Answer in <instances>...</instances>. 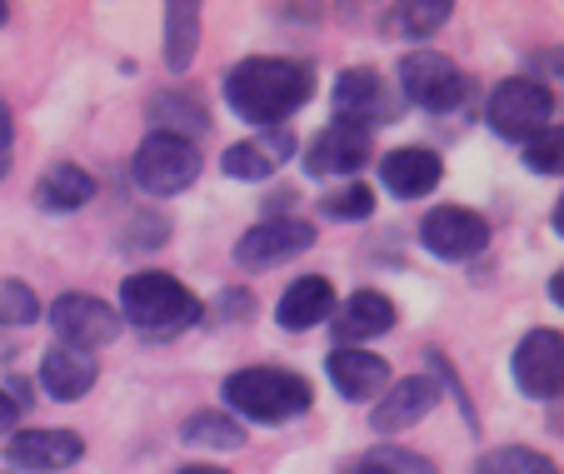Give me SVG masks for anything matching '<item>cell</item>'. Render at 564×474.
Returning <instances> with one entry per match:
<instances>
[{
  "label": "cell",
  "instance_id": "1",
  "mask_svg": "<svg viewBox=\"0 0 564 474\" xmlns=\"http://www.w3.org/2000/svg\"><path fill=\"white\" fill-rule=\"evenodd\" d=\"M315 95V65L290 55H250L225 75V106L250 126H285L300 106Z\"/></svg>",
  "mask_w": 564,
  "mask_h": 474
},
{
  "label": "cell",
  "instance_id": "2",
  "mask_svg": "<svg viewBox=\"0 0 564 474\" xmlns=\"http://www.w3.org/2000/svg\"><path fill=\"white\" fill-rule=\"evenodd\" d=\"M116 315H120V325L140 330L145 340H175L191 325H200L205 305L175 280V274L140 270V274H126V284H120V310Z\"/></svg>",
  "mask_w": 564,
  "mask_h": 474
},
{
  "label": "cell",
  "instance_id": "3",
  "mask_svg": "<svg viewBox=\"0 0 564 474\" xmlns=\"http://www.w3.org/2000/svg\"><path fill=\"white\" fill-rule=\"evenodd\" d=\"M225 405H230V414H240V420L285 424L315 405V390H310L305 375H295V369L250 365L225 379Z\"/></svg>",
  "mask_w": 564,
  "mask_h": 474
},
{
  "label": "cell",
  "instance_id": "4",
  "mask_svg": "<svg viewBox=\"0 0 564 474\" xmlns=\"http://www.w3.org/2000/svg\"><path fill=\"white\" fill-rule=\"evenodd\" d=\"M485 116H490V130L505 140H534L540 130L554 126V90L540 80H530V75H514V80L495 85L490 106H485Z\"/></svg>",
  "mask_w": 564,
  "mask_h": 474
},
{
  "label": "cell",
  "instance_id": "5",
  "mask_svg": "<svg viewBox=\"0 0 564 474\" xmlns=\"http://www.w3.org/2000/svg\"><path fill=\"white\" fill-rule=\"evenodd\" d=\"M130 170H135V185L145 190V195H181V190H191L195 180H200V146L150 130L145 146L135 150V165Z\"/></svg>",
  "mask_w": 564,
  "mask_h": 474
},
{
  "label": "cell",
  "instance_id": "6",
  "mask_svg": "<svg viewBox=\"0 0 564 474\" xmlns=\"http://www.w3.org/2000/svg\"><path fill=\"white\" fill-rule=\"evenodd\" d=\"M394 116H400V106H394V90L384 85L380 71H370V65L340 71V80H335V126H350L370 136L380 120H394Z\"/></svg>",
  "mask_w": 564,
  "mask_h": 474
},
{
  "label": "cell",
  "instance_id": "7",
  "mask_svg": "<svg viewBox=\"0 0 564 474\" xmlns=\"http://www.w3.org/2000/svg\"><path fill=\"white\" fill-rule=\"evenodd\" d=\"M315 245V225L295 220V215H270V220L250 225L235 245V265L240 270H275V265L295 260Z\"/></svg>",
  "mask_w": 564,
  "mask_h": 474
},
{
  "label": "cell",
  "instance_id": "8",
  "mask_svg": "<svg viewBox=\"0 0 564 474\" xmlns=\"http://www.w3.org/2000/svg\"><path fill=\"white\" fill-rule=\"evenodd\" d=\"M400 90H405L415 106H425V110H455L459 100H465L469 80H465V71H459L449 55L410 51L405 61H400Z\"/></svg>",
  "mask_w": 564,
  "mask_h": 474
},
{
  "label": "cell",
  "instance_id": "9",
  "mask_svg": "<svg viewBox=\"0 0 564 474\" xmlns=\"http://www.w3.org/2000/svg\"><path fill=\"white\" fill-rule=\"evenodd\" d=\"M51 325H55V335H61L65 345L90 349V355H96L100 345H116V335L126 330L120 325V315H116V305H106L100 295H86V290H70V295L55 300Z\"/></svg>",
  "mask_w": 564,
  "mask_h": 474
},
{
  "label": "cell",
  "instance_id": "10",
  "mask_svg": "<svg viewBox=\"0 0 564 474\" xmlns=\"http://www.w3.org/2000/svg\"><path fill=\"white\" fill-rule=\"evenodd\" d=\"M514 385L530 400H554L564 385V335L560 330H530V335L514 345Z\"/></svg>",
  "mask_w": 564,
  "mask_h": 474
},
{
  "label": "cell",
  "instance_id": "11",
  "mask_svg": "<svg viewBox=\"0 0 564 474\" xmlns=\"http://www.w3.org/2000/svg\"><path fill=\"white\" fill-rule=\"evenodd\" d=\"M420 245L440 260H475L490 245V225H485V215L465 211V205H435L420 220Z\"/></svg>",
  "mask_w": 564,
  "mask_h": 474
},
{
  "label": "cell",
  "instance_id": "12",
  "mask_svg": "<svg viewBox=\"0 0 564 474\" xmlns=\"http://www.w3.org/2000/svg\"><path fill=\"white\" fill-rule=\"evenodd\" d=\"M440 405V379L430 375H410V379H394V385H384L380 405H375L370 424L380 434H394V430H410V424H420L430 410Z\"/></svg>",
  "mask_w": 564,
  "mask_h": 474
},
{
  "label": "cell",
  "instance_id": "13",
  "mask_svg": "<svg viewBox=\"0 0 564 474\" xmlns=\"http://www.w3.org/2000/svg\"><path fill=\"white\" fill-rule=\"evenodd\" d=\"M370 160V136L350 126H325L315 140L305 146V170L315 180H345Z\"/></svg>",
  "mask_w": 564,
  "mask_h": 474
},
{
  "label": "cell",
  "instance_id": "14",
  "mask_svg": "<svg viewBox=\"0 0 564 474\" xmlns=\"http://www.w3.org/2000/svg\"><path fill=\"white\" fill-rule=\"evenodd\" d=\"M80 454H86V440L75 430H25V434H11V444H6V460L31 474L70 470Z\"/></svg>",
  "mask_w": 564,
  "mask_h": 474
},
{
  "label": "cell",
  "instance_id": "15",
  "mask_svg": "<svg viewBox=\"0 0 564 474\" xmlns=\"http://www.w3.org/2000/svg\"><path fill=\"white\" fill-rule=\"evenodd\" d=\"M380 180L394 201H420L445 180V160L430 146H400L380 160Z\"/></svg>",
  "mask_w": 564,
  "mask_h": 474
},
{
  "label": "cell",
  "instance_id": "16",
  "mask_svg": "<svg viewBox=\"0 0 564 474\" xmlns=\"http://www.w3.org/2000/svg\"><path fill=\"white\" fill-rule=\"evenodd\" d=\"M325 369H330L340 400H350V405L375 400V395H384V385H390V365L360 345H340L330 359H325Z\"/></svg>",
  "mask_w": 564,
  "mask_h": 474
},
{
  "label": "cell",
  "instance_id": "17",
  "mask_svg": "<svg viewBox=\"0 0 564 474\" xmlns=\"http://www.w3.org/2000/svg\"><path fill=\"white\" fill-rule=\"evenodd\" d=\"M290 155H295V136H290L285 126H275V130H265V136H256V140L230 146L225 150V160H220V170L230 180H270Z\"/></svg>",
  "mask_w": 564,
  "mask_h": 474
},
{
  "label": "cell",
  "instance_id": "18",
  "mask_svg": "<svg viewBox=\"0 0 564 474\" xmlns=\"http://www.w3.org/2000/svg\"><path fill=\"white\" fill-rule=\"evenodd\" d=\"M96 375H100L96 355H90V349H75V345H55L51 355L41 359V385H45V395L61 405L86 400Z\"/></svg>",
  "mask_w": 564,
  "mask_h": 474
},
{
  "label": "cell",
  "instance_id": "19",
  "mask_svg": "<svg viewBox=\"0 0 564 474\" xmlns=\"http://www.w3.org/2000/svg\"><path fill=\"white\" fill-rule=\"evenodd\" d=\"M335 305H340L335 284L325 280V274H305V280H295L285 295H280L275 320H280V330H315L335 315Z\"/></svg>",
  "mask_w": 564,
  "mask_h": 474
},
{
  "label": "cell",
  "instance_id": "20",
  "mask_svg": "<svg viewBox=\"0 0 564 474\" xmlns=\"http://www.w3.org/2000/svg\"><path fill=\"white\" fill-rule=\"evenodd\" d=\"M335 345H360L394 325V300L380 290H355L345 305H335Z\"/></svg>",
  "mask_w": 564,
  "mask_h": 474
},
{
  "label": "cell",
  "instance_id": "21",
  "mask_svg": "<svg viewBox=\"0 0 564 474\" xmlns=\"http://www.w3.org/2000/svg\"><path fill=\"white\" fill-rule=\"evenodd\" d=\"M35 201H41V211H55V215L80 211V205L96 201V175L70 165V160H55V165L35 180Z\"/></svg>",
  "mask_w": 564,
  "mask_h": 474
},
{
  "label": "cell",
  "instance_id": "22",
  "mask_svg": "<svg viewBox=\"0 0 564 474\" xmlns=\"http://www.w3.org/2000/svg\"><path fill=\"white\" fill-rule=\"evenodd\" d=\"M449 15H455L449 0H405V6H390V11H384V31L405 35V41H425L440 25H449Z\"/></svg>",
  "mask_w": 564,
  "mask_h": 474
},
{
  "label": "cell",
  "instance_id": "23",
  "mask_svg": "<svg viewBox=\"0 0 564 474\" xmlns=\"http://www.w3.org/2000/svg\"><path fill=\"white\" fill-rule=\"evenodd\" d=\"M150 126H155L160 136H181L195 146V140L210 130V116H205L195 100H185V95H155V100H150Z\"/></svg>",
  "mask_w": 564,
  "mask_h": 474
},
{
  "label": "cell",
  "instance_id": "24",
  "mask_svg": "<svg viewBox=\"0 0 564 474\" xmlns=\"http://www.w3.org/2000/svg\"><path fill=\"white\" fill-rule=\"evenodd\" d=\"M200 51V6H165V65L185 71Z\"/></svg>",
  "mask_w": 564,
  "mask_h": 474
},
{
  "label": "cell",
  "instance_id": "25",
  "mask_svg": "<svg viewBox=\"0 0 564 474\" xmlns=\"http://www.w3.org/2000/svg\"><path fill=\"white\" fill-rule=\"evenodd\" d=\"M181 440L195 444V450H240V444H246V424L235 420V414L205 410V414H195V420H185Z\"/></svg>",
  "mask_w": 564,
  "mask_h": 474
},
{
  "label": "cell",
  "instance_id": "26",
  "mask_svg": "<svg viewBox=\"0 0 564 474\" xmlns=\"http://www.w3.org/2000/svg\"><path fill=\"white\" fill-rule=\"evenodd\" d=\"M475 474H560V464L530 444H500L475 464Z\"/></svg>",
  "mask_w": 564,
  "mask_h": 474
},
{
  "label": "cell",
  "instance_id": "27",
  "mask_svg": "<svg viewBox=\"0 0 564 474\" xmlns=\"http://www.w3.org/2000/svg\"><path fill=\"white\" fill-rule=\"evenodd\" d=\"M41 320V300L25 280H0V325L15 330V325H31Z\"/></svg>",
  "mask_w": 564,
  "mask_h": 474
},
{
  "label": "cell",
  "instance_id": "28",
  "mask_svg": "<svg viewBox=\"0 0 564 474\" xmlns=\"http://www.w3.org/2000/svg\"><path fill=\"white\" fill-rule=\"evenodd\" d=\"M319 211L330 215V220H365V215H375V190L370 185H335L325 201H319Z\"/></svg>",
  "mask_w": 564,
  "mask_h": 474
},
{
  "label": "cell",
  "instance_id": "29",
  "mask_svg": "<svg viewBox=\"0 0 564 474\" xmlns=\"http://www.w3.org/2000/svg\"><path fill=\"white\" fill-rule=\"evenodd\" d=\"M564 136L560 130H540L534 140H524V165L534 170V175H560V160H564Z\"/></svg>",
  "mask_w": 564,
  "mask_h": 474
},
{
  "label": "cell",
  "instance_id": "30",
  "mask_svg": "<svg viewBox=\"0 0 564 474\" xmlns=\"http://www.w3.org/2000/svg\"><path fill=\"white\" fill-rule=\"evenodd\" d=\"M370 460H375V464H384L390 474H435V464H430V460H420V454H410V450H394V444L375 450Z\"/></svg>",
  "mask_w": 564,
  "mask_h": 474
},
{
  "label": "cell",
  "instance_id": "31",
  "mask_svg": "<svg viewBox=\"0 0 564 474\" xmlns=\"http://www.w3.org/2000/svg\"><path fill=\"white\" fill-rule=\"evenodd\" d=\"M11 146H15V120H11V106L0 100V180L11 170Z\"/></svg>",
  "mask_w": 564,
  "mask_h": 474
},
{
  "label": "cell",
  "instance_id": "32",
  "mask_svg": "<svg viewBox=\"0 0 564 474\" xmlns=\"http://www.w3.org/2000/svg\"><path fill=\"white\" fill-rule=\"evenodd\" d=\"M220 315L225 320H250V295H246V290H230V295H220Z\"/></svg>",
  "mask_w": 564,
  "mask_h": 474
},
{
  "label": "cell",
  "instance_id": "33",
  "mask_svg": "<svg viewBox=\"0 0 564 474\" xmlns=\"http://www.w3.org/2000/svg\"><path fill=\"white\" fill-rule=\"evenodd\" d=\"M15 420H21V405H15L11 395L0 390V440H6V434H11V424H15Z\"/></svg>",
  "mask_w": 564,
  "mask_h": 474
},
{
  "label": "cell",
  "instance_id": "34",
  "mask_svg": "<svg viewBox=\"0 0 564 474\" xmlns=\"http://www.w3.org/2000/svg\"><path fill=\"white\" fill-rule=\"evenodd\" d=\"M350 474H390V470H384V464H375V460H370V454H365V460H360V464H355V470H350Z\"/></svg>",
  "mask_w": 564,
  "mask_h": 474
},
{
  "label": "cell",
  "instance_id": "35",
  "mask_svg": "<svg viewBox=\"0 0 564 474\" xmlns=\"http://www.w3.org/2000/svg\"><path fill=\"white\" fill-rule=\"evenodd\" d=\"M550 300H554V305L564 300V274H550Z\"/></svg>",
  "mask_w": 564,
  "mask_h": 474
},
{
  "label": "cell",
  "instance_id": "36",
  "mask_svg": "<svg viewBox=\"0 0 564 474\" xmlns=\"http://www.w3.org/2000/svg\"><path fill=\"white\" fill-rule=\"evenodd\" d=\"M181 474H225V470H215V464H185Z\"/></svg>",
  "mask_w": 564,
  "mask_h": 474
},
{
  "label": "cell",
  "instance_id": "37",
  "mask_svg": "<svg viewBox=\"0 0 564 474\" xmlns=\"http://www.w3.org/2000/svg\"><path fill=\"white\" fill-rule=\"evenodd\" d=\"M6 21H11V6H6V0H0V25H6Z\"/></svg>",
  "mask_w": 564,
  "mask_h": 474
}]
</instances>
